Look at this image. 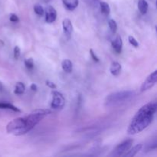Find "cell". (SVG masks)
Wrapping results in <instances>:
<instances>
[{"instance_id": "5b68a950", "label": "cell", "mask_w": 157, "mask_h": 157, "mask_svg": "<svg viewBox=\"0 0 157 157\" xmlns=\"http://www.w3.org/2000/svg\"><path fill=\"white\" fill-rule=\"evenodd\" d=\"M52 101L51 103V107L54 110H60L64 107V104H65V100H64V96L60 92L53 90L52 92Z\"/></svg>"}, {"instance_id": "ba28073f", "label": "cell", "mask_w": 157, "mask_h": 157, "mask_svg": "<svg viewBox=\"0 0 157 157\" xmlns=\"http://www.w3.org/2000/svg\"><path fill=\"white\" fill-rule=\"evenodd\" d=\"M62 27L63 32H64L66 38L67 39H70L71 36L72 31H73V26H72V23L69 18H64L63 20Z\"/></svg>"}, {"instance_id": "3957f363", "label": "cell", "mask_w": 157, "mask_h": 157, "mask_svg": "<svg viewBox=\"0 0 157 157\" xmlns=\"http://www.w3.org/2000/svg\"><path fill=\"white\" fill-rule=\"evenodd\" d=\"M134 94V92L130 91V90H125V91H119L115 93L110 94L106 98L105 105L107 107H111L119 104L124 101H127Z\"/></svg>"}, {"instance_id": "f1b7e54d", "label": "cell", "mask_w": 157, "mask_h": 157, "mask_svg": "<svg viewBox=\"0 0 157 157\" xmlns=\"http://www.w3.org/2000/svg\"><path fill=\"white\" fill-rule=\"evenodd\" d=\"M44 2H45V3H48V2H49L52 1V0H44Z\"/></svg>"}, {"instance_id": "7402d4cb", "label": "cell", "mask_w": 157, "mask_h": 157, "mask_svg": "<svg viewBox=\"0 0 157 157\" xmlns=\"http://www.w3.org/2000/svg\"><path fill=\"white\" fill-rule=\"evenodd\" d=\"M21 55V50H20V48L18 46H15L14 48V58L15 59H18Z\"/></svg>"}, {"instance_id": "277c9868", "label": "cell", "mask_w": 157, "mask_h": 157, "mask_svg": "<svg viewBox=\"0 0 157 157\" xmlns=\"http://www.w3.org/2000/svg\"><path fill=\"white\" fill-rule=\"evenodd\" d=\"M133 144V140L129 139L124 141L123 143L120 144L116 147V148L113 150L112 153L110 154L111 156H124V153L131 148Z\"/></svg>"}, {"instance_id": "4316f807", "label": "cell", "mask_w": 157, "mask_h": 157, "mask_svg": "<svg viewBox=\"0 0 157 157\" xmlns=\"http://www.w3.org/2000/svg\"><path fill=\"white\" fill-rule=\"evenodd\" d=\"M86 2H88L89 3H97L99 2V0H86Z\"/></svg>"}, {"instance_id": "484cf974", "label": "cell", "mask_w": 157, "mask_h": 157, "mask_svg": "<svg viewBox=\"0 0 157 157\" xmlns=\"http://www.w3.org/2000/svg\"><path fill=\"white\" fill-rule=\"evenodd\" d=\"M30 88H31V90H33V91H37V90H38V87H37V85L35 84H31Z\"/></svg>"}, {"instance_id": "603a6c76", "label": "cell", "mask_w": 157, "mask_h": 157, "mask_svg": "<svg viewBox=\"0 0 157 157\" xmlns=\"http://www.w3.org/2000/svg\"><path fill=\"white\" fill-rule=\"evenodd\" d=\"M9 20H10L12 22H18L19 21V18H18V15H15L14 13H11L9 15Z\"/></svg>"}, {"instance_id": "ffe728a7", "label": "cell", "mask_w": 157, "mask_h": 157, "mask_svg": "<svg viewBox=\"0 0 157 157\" xmlns=\"http://www.w3.org/2000/svg\"><path fill=\"white\" fill-rule=\"evenodd\" d=\"M24 63L25 67H27L29 70H32V69H33L34 65H35V64H34V61L32 58H26V59L25 60Z\"/></svg>"}, {"instance_id": "9c48e42d", "label": "cell", "mask_w": 157, "mask_h": 157, "mask_svg": "<svg viewBox=\"0 0 157 157\" xmlns=\"http://www.w3.org/2000/svg\"><path fill=\"white\" fill-rule=\"evenodd\" d=\"M112 48H113V50L117 52V54L121 53L123 48V41L122 39H121V37L119 35L116 37L114 40L111 42Z\"/></svg>"}, {"instance_id": "83f0119b", "label": "cell", "mask_w": 157, "mask_h": 157, "mask_svg": "<svg viewBox=\"0 0 157 157\" xmlns=\"http://www.w3.org/2000/svg\"><path fill=\"white\" fill-rule=\"evenodd\" d=\"M2 89H3V85H2V83L1 81H0V91H1V90H2Z\"/></svg>"}, {"instance_id": "7c38bea8", "label": "cell", "mask_w": 157, "mask_h": 157, "mask_svg": "<svg viewBox=\"0 0 157 157\" xmlns=\"http://www.w3.org/2000/svg\"><path fill=\"white\" fill-rule=\"evenodd\" d=\"M63 4L64 5L66 8L68 10H74L78 7V4H79V1L78 0H62Z\"/></svg>"}, {"instance_id": "cb8c5ba5", "label": "cell", "mask_w": 157, "mask_h": 157, "mask_svg": "<svg viewBox=\"0 0 157 157\" xmlns=\"http://www.w3.org/2000/svg\"><path fill=\"white\" fill-rule=\"evenodd\" d=\"M90 56H91V58L93 59L94 61H95V62H99L100 61L99 58H98V57L95 55V53L94 52L93 49H90Z\"/></svg>"}, {"instance_id": "e0dca14e", "label": "cell", "mask_w": 157, "mask_h": 157, "mask_svg": "<svg viewBox=\"0 0 157 157\" xmlns=\"http://www.w3.org/2000/svg\"><path fill=\"white\" fill-rule=\"evenodd\" d=\"M25 90V86L22 82H17L15 84L14 93L15 94H22Z\"/></svg>"}, {"instance_id": "6da1fadb", "label": "cell", "mask_w": 157, "mask_h": 157, "mask_svg": "<svg viewBox=\"0 0 157 157\" xmlns=\"http://www.w3.org/2000/svg\"><path fill=\"white\" fill-rule=\"evenodd\" d=\"M52 113L48 109H38L27 116L13 119L6 126L8 133L15 136L26 134L32 130L40 121Z\"/></svg>"}, {"instance_id": "30bf717a", "label": "cell", "mask_w": 157, "mask_h": 157, "mask_svg": "<svg viewBox=\"0 0 157 157\" xmlns=\"http://www.w3.org/2000/svg\"><path fill=\"white\" fill-rule=\"evenodd\" d=\"M143 148V144H140L136 145L135 147H133L132 149H130L129 150H127L125 153L124 154V156L125 157H133L136 156Z\"/></svg>"}, {"instance_id": "5bb4252c", "label": "cell", "mask_w": 157, "mask_h": 157, "mask_svg": "<svg viewBox=\"0 0 157 157\" xmlns=\"http://www.w3.org/2000/svg\"><path fill=\"white\" fill-rule=\"evenodd\" d=\"M61 67H62L63 71L66 73H71L73 70V64L71 61L68 59L63 60L61 62Z\"/></svg>"}, {"instance_id": "52a82bcc", "label": "cell", "mask_w": 157, "mask_h": 157, "mask_svg": "<svg viewBox=\"0 0 157 157\" xmlns=\"http://www.w3.org/2000/svg\"><path fill=\"white\" fill-rule=\"evenodd\" d=\"M57 12L52 6H48L45 10V21L48 23H52L56 20Z\"/></svg>"}, {"instance_id": "d6986e66", "label": "cell", "mask_w": 157, "mask_h": 157, "mask_svg": "<svg viewBox=\"0 0 157 157\" xmlns=\"http://www.w3.org/2000/svg\"><path fill=\"white\" fill-rule=\"evenodd\" d=\"M34 11H35V12L37 15H40V16L43 15L44 13V9H43L42 6L39 4H36L34 6Z\"/></svg>"}, {"instance_id": "8fae6325", "label": "cell", "mask_w": 157, "mask_h": 157, "mask_svg": "<svg viewBox=\"0 0 157 157\" xmlns=\"http://www.w3.org/2000/svg\"><path fill=\"white\" fill-rule=\"evenodd\" d=\"M121 69H122L121 64L118 63L117 61H113V62H112L111 65H110V71L113 76H118L121 73Z\"/></svg>"}, {"instance_id": "7a4b0ae2", "label": "cell", "mask_w": 157, "mask_h": 157, "mask_svg": "<svg viewBox=\"0 0 157 157\" xmlns=\"http://www.w3.org/2000/svg\"><path fill=\"white\" fill-rule=\"evenodd\" d=\"M156 110V102H150L143 106L132 119L127 129V133L134 135L145 130L153 121Z\"/></svg>"}, {"instance_id": "8992f818", "label": "cell", "mask_w": 157, "mask_h": 157, "mask_svg": "<svg viewBox=\"0 0 157 157\" xmlns=\"http://www.w3.org/2000/svg\"><path fill=\"white\" fill-rule=\"evenodd\" d=\"M157 81V71H154L153 73L150 74L148 77L147 78V79L144 81V83L142 84V86L140 87V91L144 92L147 91V90H150V88L153 87V86L156 84Z\"/></svg>"}, {"instance_id": "9a60e30c", "label": "cell", "mask_w": 157, "mask_h": 157, "mask_svg": "<svg viewBox=\"0 0 157 157\" xmlns=\"http://www.w3.org/2000/svg\"><path fill=\"white\" fill-rule=\"evenodd\" d=\"M0 109H6V110H11L15 112H21V110L14 106L10 103L0 102Z\"/></svg>"}, {"instance_id": "ac0fdd59", "label": "cell", "mask_w": 157, "mask_h": 157, "mask_svg": "<svg viewBox=\"0 0 157 157\" xmlns=\"http://www.w3.org/2000/svg\"><path fill=\"white\" fill-rule=\"evenodd\" d=\"M108 25L112 33H116L117 30V24L116 21L113 19H110L108 21Z\"/></svg>"}, {"instance_id": "4fadbf2b", "label": "cell", "mask_w": 157, "mask_h": 157, "mask_svg": "<svg viewBox=\"0 0 157 157\" xmlns=\"http://www.w3.org/2000/svg\"><path fill=\"white\" fill-rule=\"evenodd\" d=\"M149 9V5L147 0H139L138 1V9L142 15L147 14Z\"/></svg>"}, {"instance_id": "2e32d148", "label": "cell", "mask_w": 157, "mask_h": 157, "mask_svg": "<svg viewBox=\"0 0 157 157\" xmlns=\"http://www.w3.org/2000/svg\"><path fill=\"white\" fill-rule=\"evenodd\" d=\"M100 8H101V12L105 15H109L110 13V7L108 3L106 2H100Z\"/></svg>"}, {"instance_id": "44dd1931", "label": "cell", "mask_w": 157, "mask_h": 157, "mask_svg": "<svg viewBox=\"0 0 157 157\" xmlns=\"http://www.w3.org/2000/svg\"><path fill=\"white\" fill-rule=\"evenodd\" d=\"M128 40H129V42L130 43V44H132V45L133 46V47L135 48H137L138 46H139V44H138V41H136V38H134V37L131 36V35H130L128 38Z\"/></svg>"}, {"instance_id": "d4e9b609", "label": "cell", "mask_w": 157, "mask_h": 157, "mask_svg": "<svg viewBox=\"0 0 157 157\" xmlns=\"http://www.w3.org/2000/svg\"><path fill=\"white\" fill-rule=\"evenodd\" d=\"M45 84H46V85H47L48 87H50L51 89H56L57 88V86L55 85V84H54V83L52 82V81H46Z\"/></svg>"}]
</instances>
